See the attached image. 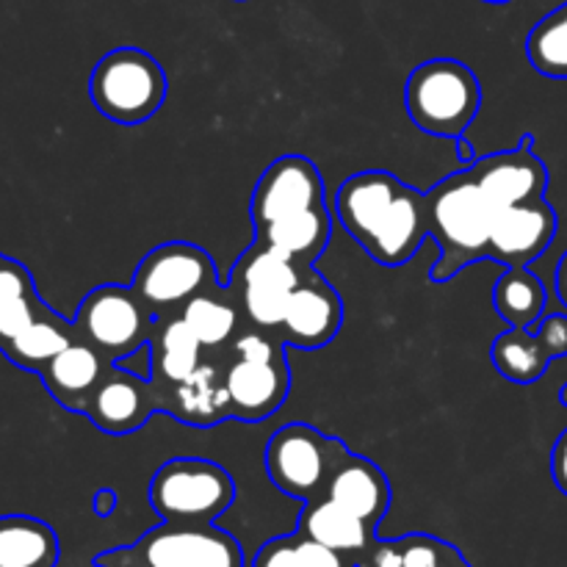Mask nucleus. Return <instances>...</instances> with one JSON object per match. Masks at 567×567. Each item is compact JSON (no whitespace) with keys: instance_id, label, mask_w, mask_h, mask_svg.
<instances>
[{"instance_id":"a211bd4d","label":"nucleus","mask_w":567,"mask_h":567,"mask_svg":"<svg viewBox=\"0 0 567 567\" xmlns=\"http://www.w3.org/2000/svg\"><path fill=\"white\" fill-rule=\"evenodd\" d=\"M111 360L103 358L94 347L89 343L75 341L64 349V352L55 354L39 377H42L44 388H48L50 396L61 404L70 413H81L86 408V402L92 399V393L97 391L100 382L105 380V374L111 371Z\"/></svg>"},{"instance_id":"9d476101","label":"nucleus","mask_w":567,"mask_h":567,"mask_svg":"<svg viewBox=\"0 0 567 567\" xmlns=\"http://www.w3.org/2000/svg\"><path fill=\"white\" fill-rule=\"evenodd\" d=\"M308 266L255 241L227 275V293L236 299L244 319L255 327L277 330L286 316L288 297L302 282Z\"/></svg>"},{"instance_id":"473e14b6","label":"nucleus","mask_w":567,"mask_h":567,"mask_svg":"<svg viewBox=\"0 0 567 567\" xmlns=\"http://www.w3.org/2000/svg\"><path fill=\"white\" fill-rule=\"evenodd\" d=\"M365 557L369 559H365L363 567H404L399 540L396 543H374Z\"/></svg>"},{"instance_id":"bb28decb","label":"nucleus","mask_w":567,"mask_h":567,"mask_svg":"<svg viewBox=\"0 0 567 567\" xmlns=\"http://www.w3.org/2000/svg\"><path fill=\"white\" fill-rule=\"evenodd\" d=\"M241 308L227 293L225 286L188 299L181 310V319L192 327V332L203 343V349L225 347L241 330Z\"/></svg>"},{"instance_id":"f704fd0d","label":"nucleus","mask_w":567,"mask_h":567,"mask_svg":"<svg viewBox=\"0 0 567 567\" xmlns=\"http://www.w3.org/2000/svg\"><path fill=\"white\" fill-rule=\"evenodd\" d=\"M554 286H557L559 302H563V308L567 310V252L559 258L557 275H554Z\"/></svg>"},{"instance_id":"f257e3e1","label":"nucleus","mask_w":567,"mask_h":567,"mask_svg":"<svg viewBox=\"0 0 567 567\" xmlns=\"http://www.w3.org/2000/svg\"><path fill=\"white\" fill-rule=\"evenodd\" d=\"M336 216L371 260L396 269L430 238L426 192L385 169L354 172L336 194Z\"/></svg>"},{"instance_id":"39448f33","label":"nucleus","mask_w":567,"mask_h":567,"mask_svg":"<svg viewBox=\"0 0 567 567\" xmlns=\"http://www.w3.org/2000/svg\"><path fill=\"white\" fill-rule=\"evenodd\" d=\"M147 498L166 524L208 526L233 507L236 482L214 460L175 457L155 471Z\"/></svg>"},{"instance_id":"f8f14e48","label":"nucleus","mask_w":567,"mask_h":567,"mask_svg":"<svg viewBox=\"0 0 567 567\" xmlns=\"http://www.w3.org/2000/svg\"><path fill=\"white\" fill-rule=\"evenodd\" d=\"M324 203V177L319 166L305 155H280L271 161L252 188L249 216L255 227H264L280 216L319 208Z\"/></svg>"},{"instance_id":"7ed1b4c3","label":"nucleus","mask_w":567,"mask_h":567,"mask_svg":"<svg viewBox=\"0 0 567 567\" xmlns=\"http://www.w3.org/2000/svg\"><path fill=\"white\" fill-rule=\"evenodd\" d=\"M404 105L419 131L437 138H460L482 109V83L457 59H430L413 66Z\"/></svg>"},{"instance_id":"cd10ccee","label":"nucleus","mask_w":567,"mask_h":567,"mask_svg":"<svg viewBox=\"0 0 567 567\" xmlns=\"http://www.w3.org/2000/svg\"><path fill=\"white\" fill-rule=\"evenodd\" d=\"M526 59L540 75L567 78V3L548 11L526 37Z\"/></svg>"},{"instance_id":"4c0bfd02","label":"nucleus","mask_w":567,"mask_h":567,"mask_svg":"<svg viewBox=\"0 0 567 567\" xmlns=\"http://www.w3.org/2000/svg\"><path fill=\"white\" fill-rule=\"evenodd\" d=\"M6 260H9V258H6V255H0V269H3V264H6Z\"/></svg>"},{"instance_id":"c9c22d12","label":"nucleus","mask_w":567,"mask_h":567,"mask_svg":"<svg viewBox=\"0 0 567 567\" xmlns=\"http://www.w3.org/2000/svg\"><path fill=\"white\" fill-rule=\"evenodd\" d=\"M559 404H563V408H567V382L563 388H559Z\"/></svg>"},{"instance_id":"393cba45","label":"nucleus","mask_w":567,"mask_h":567,"mask_svg":"<svg viewBox=\"0 0 567 567\" xmlns=\"http://www.w3.org/2000/svg\"><path fill=\"white\" fill-rule=\"evenodd\" d=\"M75 327L72 321L61 319L53 310H44L33 324H28L20 336H14L11 341H6L0 347V352L22 371H31L39 374L50 360L59 352H64L70 343H75Z\"/></svg>"},{"instance_id":"72a5a7b5","label":"nucleus","mask_w":567,"mask_h":567,"mask_svg":"<svg viewBox=\"0 0 567 567\" xmlns=\"http://www.w3.org/2000/svg\"><path fill=\"white\" fill-rule=\"evenodd\" d=\"M92 507L97 518H111V515L116 513V493L111 491V487H100V491L94 493Z\"/></svg>"},{"instance_id":"2f4dec72","label":"nucleus","mask_w":567,"mask_h":567,"mask_svg":"<svg viewBox=\"0 0 567 567\" xmlns=\"http://www.w3.org/2000/svg\"><path fill=\"white\" fill-rule=\"evenodd\" d=\"M299 554H302V567H349L343 554L332 551V548L321 546V543L302 535H299Z\"/></svg>"},{"instance_id":"aec40b11","label":"nucleus","mask_w":567,"mask_h":567,"mask_svg":"<svg viewBox=\"0 0 567 567\" xmlns=\"http://www.w3.org/2000/svg\"><path fill=\"white\" fill-rule=\"evenodd\" d=\"M166 415L186 426L210 430L230 419V396H227L225 371L214 363H199L192 377L166 391Z\"/></svg>"},{"instance_id":"c85d7f7f","label":"nucleus","mask_w":567,"mask_h":567,"mask_svg":"<svg viewBox=\"0 0 567 567\" xmlns=\"http://www.w3.org/2000/svg\"><path fill=\"white\" fill-rule=\"evenodd\" d=\"M288 343L277 336V330L249 324L247 330H238L233 341V352L238 360H252V363H280L288 360Z\"/></svg>"},{"instance_id":"7c9ffc66","label":"nucleus","mask_w":567,"mask_h":567,"mask_svg":"<svg viewBox=\"0 0 567 567\" xmlns=\"http://www.w3.org/2000/svg\"><path fill=\"white\" fill-rule=\"evenodd\" d=\"M252 567H302V554H299V535L275 537L264 543L255 554Z\"/></svg>"},{"instance_id":"4468645a","label":"nucleus","mask_w":567,"mask_h":567,"mask_svg":"<svg viewBox=\"0 0 567 567\" xmlns=\"http://www.w3.org/2000/svg\"><path fill=\"white\" fill-rule=\"evenodd\" d=\"M343 324V302L336 288L313 269H305L302 282L291 291L277 336L293 349L316 352L336 341Z\"/></svg>"},{"instance_id":"9b49d317","label":"nucleus","mask_w":567,"mask_h":567,"mask_svg":"<svg viewBox=\"0 0 567 567\" xmlns=\"http://www.w3.org/2000/svg\"><path fill=\"white\" fill-rule=\"evenodd\" d=\"M166 391L169 385H161L153 377H138L114 363L83 408V415L105 435H131L155 413H166Z\"/></svg>"},{"instance_id":"423d86ee","label":"nucleus","mask_w":567,"mask_h":567,"mask_svg":"<svg viewBox=\"0 0 567 567\" xmlns=\"http://www.w3.org/2000/svg\"><path fill=\"white\" fill-rule=\"evenodd\" d=\"M94 567H244V548L219 526L161 524L131 546L111 548Z\"/></svg>"},{"instance_id":"e433bc0d","label":"nucleus","mask_w":567,"mask_h":567,"mask_svg":"<svg viewBox=\"0 0 567 567\" xmlns=\"http://www.w3.org/2000/svg\"><path fill=\"white\" fill-rule=\"evenodd\" d=\"M485 3H509V0H485Z\"/></svg>"},{"instance_id":"a878e982","label":"nucleus","mask_w":567,"mask_h":567,"mask_svg":"<svg viewBox=\"0 0 567 567\" xmlns=\"http://www.w3.org/2000/svg\"><path fill=\"white\" fill-rule=\"evenodd\" d=\"M548 291L540 277L529 271V266H515L498 277L493 288V308L509 327L535 330L537 321L546 313Z\"/></svg>"},{"instance_id":"ddd939ff","label":"nucleus","mask_w":567,"mask_h":567,"mask_svg":"<svg viewBox=\"0 0 567 567\" xmlns=\"http://www.w3.org/2000/svg\"><path fill=\"white\" fill-rule=\"evenodd\" d=\"M567 358V316L551 313L537 321L535 330L509 327L493 341L491 360L504 380L532 385L554 360Z\"/></svg>"},{"instance_id":"6e6552de","label":"nucleus","mask_w":567,"mask_h":567,"mask_svg":"<svg viewBox=\"0 0 567 567\" xmlns=\"http://www.w3.org/2000/svg\"><path fill=\"white\" fill-rule=\"evenodd\" d=\"M155 321L158 316L133 286H100L81 299L72 327L78 341L94 347L111 363H122L147 347Z\"/></svg>"},{"instance_id":"dca6fc26","label":"nucleus","mask_w":567,"mask_h":567,"mask_svg":"<svg viewBox=\"0 0 567 567\" xmlns=\"http://www.w3.org/2000/svg\"><path fill=\"white\" fill-rule=\"evenodd\" d=\"M554 236H557V210L546 197L509 205L493 219L487 260L504 269L529 266L551 247Z\"/></svg>"},{"instance_id":"412c9836","label":"nucleus","mask_w":567,"mask_h":567,"mask_svg":"<svg viewBox=\"0 0 567 567\" xmlns=\"http://www.w3.org/2000/svg\"><path fill=\"white\" fill-rule=\"evenodd\" d=\"M297 532L332 551L354 554V557L369 554V548L377 543V526L365 524L363 518L330 498H316V502L305 504L297 520Z\"/></svg>"},{"instance_id":"c756f323","label":"nucleus","mask_w":567,"mask_h":567,"mask_svg":"<svg viewBox=\"0 0 567 567\" xmlns=\"http://www.w3.org/2000/svg\"><path fill=\"white\" fill-rule=\"evenodd\" d=\"M404 567H443L452 546L430 535H408L399 540Z\"/></svg>"},{"instance_id":"1a4fd4ad","label":"nucleus","mask_w":567,"mask_h":567,"mask_svg":"<svg viewBox=\"0 0 567 567\" xmlns=\"http://www.w3.org/2000/svg\"><path fill=\"white\" fill-rule=\"evenodd\" d=\"M131 286L158 319L177 316L188 299L221 288L214 258L192 241H166L150 249Z\"/></svg>"},{"instance_id":"f3484780","label":"nucleus","mask_w":567,"mask_h":567,"mask_svg":"<svg viewBox=\"0 0 567 567\" xmlns=\"http://www.w3.org/2000/svg\"><path fill=\"white\" fill-rule=\"evenodd\" d=\"M227 396H230V419L244 424H260L271 419L291 393V365L252 363V360H233L225 371Z\"/></svg>"},{"instance_id":"5701e85b","label":"nucleus","mask_w":567,"mask_h":567,"mask_svg":"<svg viewBox=\"0 0 567 567\" xmlns=\"http://www.w3.org/2000/svg\"><path fill=\"white\" fill-rule=\"evenodd\" d=\"M150 377L161 385H177L203 363V343L192 332V327L177 316H164L155 321L150 336Z\"/></svg>"},{"instance_id":"6ab92c4d","label":"nucleus","mask_w":567,"mask_h":567,"mask_svg":"<svg viewBox=\"0 0 567 567\" xmlns=\"http://www.w3.org/2000/svg\"><path fill=\"white\" fill-rule=\"evenodd\" d=\"M324 498L347 507L365 524L380 526L391 509V482L374 460L349 452L332 474Z\"/></svg>"},{"instance_id":"0eeeda50","label":"nucleus","mask_w":567,"mask_h":567,"mask_svg":"<svg viewBox=\"0 0 567 567\" xmlns=\"http://www.w3.org/2000/svg\"><path fill=\"white\" fill-rule=\"evenodd\" d=\"M349 454L341 437L310 424H286L266 443V474L271 485L302 504L324 498L327 485Z\"/></svg>"},{"instance_id":"2eb2a0df","label":"nucleus","mask_w":567,"mask_h":567,"mask_svg":"<svg viewBox=\"0 0 567 567\" xmlns=\"http://www.w3.org/2000/svg\"><path fill=\"white\" fill-rule=\"evenodd\" d=\"M532 144L535 138L524 136L515 150L482 155V158H474V164H468L474 181L498 210L546 197L548 166L532 150Z\"/></svg>"},{"instance_id":"b1692460","label":"nucleus","mask_w":567,"mask_h":567,"mask_svg":"<svg viewBox=\"0 0 567 567\" xmlns=\"http://www.w3.org/2000/svg\"><path fill=\"white\" fill-rule=\"evenodd\" d=\"M61 557L53 526L31 515L0 518V567H55Z\"/></svg>"},{"instance_id":"20e7f679","label":"nucleus","mask_w":567,"mask_h":567,"mask_svg":"<svg viewBox=\"0 0 567 567\" xmlns=\"http://www.w3.org/2000/svg\"><path fill=\"white\" fill-rule=\"evenodd\" d=\"M169 81L155 55L142 48H114L94 64L89 97L105 120L142 125L164 105Z\"/></svg>"},{"instance_id":"f03ea898","label":"nucleus","mask_w":567,"mask_h":567,"mask_svg":"<svg viewBox=\"0 0 567 567\" xmlns=\"http://www.w3.org/2000/svg\"><path fill=\"white\" fill-rule=\"evenodd\" d=\"M496 214L498 208L485 197L468 166L426 192L430 238L441 249V258L430 271L432 282H446L468 266L487 260Z\"/></svg>"},{"instance_id":"4be33fe9","label":"nucleus","mask_w":567,"mask_h":567,"mask_svg":"<svg viewBox=\"0 0 567 567\" xmlns=\"http://www.w3.org/2000/svg\"><path fill=\"white\" fill-rule=\"evenodd\" d=\"M332 238V216L327 205L280 216L264 227H255V241L288 255L302 266H313Z\"/></svg>"}]
</instances>
